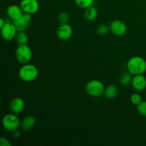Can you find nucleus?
<instances>
[{
  "instance_id": "4468645a",
  "label": "nucleus",
  "mask_w": 146,
  "mask_h": 146,
  "mask_svg": "<svg viewBox=\"0 0 146 146\" xmlns=\"http://www.w3.org/2000/svg\"><path fill=\"white\" fill-rule=\"evenodd\" d=\"M35 117L33 115H27L21 121V128L23 131H29L32 129L36 125Z\"/></svg>"
},
{
  "instance_id": "1a4fd4ad",
  "label": "nucleus",
  "mask_w": 146,
  "mask_h": 146,
  "mask_svg": "<svg viewBox=\"0 0 146 146\" xmlns=\"http://www.w3.org/2000/svg\"><path fill=\"white\" fill-rule=\"evenodd\" d=\"M56 35L61 41H67L73 35V28L68 23L60 24L56 31Z\"/></svg>"
},
{
  "instance_id": "f257e3e1",
  "label": "nucleus",
  "mask_w": 146,
  "mask_h": 146,
  "mask_svg": "<svg viewBox=\"0 0 146 146\" xmlns=\"http://www.w3.org/2000/svg\"><path fill=\"white\" fill-rule=\"evenodd\" d=\"M126 66L127 71L133 75L144 74L146 71V61L143 57L135 56L129 58Z\"/></svg>"
},
{
  "instance_id": "412c9836",
  "label": "nucleus",
  "mask_w": 146,
  "mask_h": 146,
  "mask_svg": "<svg viewBox=\"0 0 146 146\" xmlns=\"http://www.w3.org/2000/svg\"><path fill=\"white\" fill-rule=\"evenodd\" d=\"M69 19V14L67 12H65V11H62V12L59 13L58 15V17H57V19H58L60 24H67V23H68Z\"/></svg>"
},
{
  "instance_id": "6ab92c4d",
  "label": "nucleus",
  "mask_w": 146,
  "mask_h": 146,
  "mask_svg": "<svg viewBox=\"0 0 146 146\" xmlns=\"http://www.w3.org/2000/svg\"><path fill=\"white\" fill-rule=\"evenodd\" d=\"M78 7L86 9L88 7L94 5V0H74Z\"/></svg>"
},
{
  "instance_id": "393cba45",
  "label": "nucleus",
  "mask_w": 146,
  "mask_h": 146,
  "mask_svg": "<svg viewBox=\"0 0 146 146\" xmlns=\"http://www.w3.org/2000/svg\"><path fill=\"white\" fill-rule=\"evenodd\" d=\"M13 136L15 138H20V136H21V132L19 131V129L16 130V131H14V132H13Z\"/></svg>"
},
{
  "instance_id": "4be33fe9",
  "label": "nucleus",
  "mask_w": 146,
  "mask_h": 146,
  "mask_svg": "<svg viewBox=\"0 0 146 146\" xmlns=\"http://www.w3.org/2000/svg\"><path fill=\"white\" fill-rule=\"evenodd\" d=\"M130 101H131L132 104L135 106H138V104H141L143 101V98L139 94L134 93V94H131V97H130Z\"/></svg>"
},
{
  "instance_id": "a878e982",
  "label": "nucleus",
  "mask_w": 146,
  "mask_h": 146,
  "mask_svg": "<svg viewBox=\"0 0 146 146\" xmlns=\"http://www.w3.org/2000/svg\"><path fill=\"white\" fill-rule=\"evenodd\" d=\"M6 22H7V21L4 18L0 19V28H1L6 24Z\"/></svg>"
},
{
  "instance_id": "aec40b11",
  "label": "nucleus",
  "mask_w": 146,
  "mask_h": 146,
  "mask_svg": "<svg viewBox=\"0 0 146 146\" xmlns=\"http://www.w3.org/2000/svg\"><path fill=\"white\" fill-rule=\"evenodd\" d=\"M110 31H111V30H110V25L107 24H101L97 27V33L99 35H106Z\"/></svg>"
},
{
  "instance_id": "9d476101",
  "label": "nucleus",
  "mask_w": 146,
  "mask_h": 146,
  "mask_svg": "<svg viewBox=\"0 0 146 146\" xmlns=\"http://www.w3.org/2000/svg\"><path fill=\"white\" fill-rule=\"evenodd\" d=\"M31 19H32L31 14H28V13H24L19 19L15 20V21H13L12 22L15 26L17 31H23L28 29Z\"/></svg>"
},
{
  "instance_id": "39448f33",
  "label": "nucleus",
  "mask_w": 146,
  "mask_h": 146,
  "mask_svg": "<svg viewBox=\"0 0 146 146\" xmlns=\"http://www.w3.org/2000/svg\"><path fill=\"white\" fill-rule=\"evenodd\" d=\"M15 56L20 64H27L32 58V50L28 44L18 45L16 48Z\"/></svg>"
},
{
  "instance_id": "ddd939ff",
  "label": "nucleus",
  "mask_w": 146,
  "mask_h": 146,
  "mask_svg": "<svg viewBox=\"0 0 146 146\" xmlns=\"http://www.w3.org/2000/svg\"><path fill=\"white\" fill-rule=\"evenodd\" d=\"M22 9L20 6L16 5V4H11L9 6L7 9V14L8 16L9 19L11 21H15V20L19 19L24 14Z\"/></svg>"
},
{
  "instance_id": "6e6552de",
  "label": "nucleus",
  "mask_w": 146,
  "mask_h": 146,
  "mask_svg": "<svg viewBox=\"0 0 146 146\" xmlns=\"http://www.w3.org/2000/svg\"><path fill=\"white\" fill-rule=\"evenodd\" d=\"M19 6L24 13L34 14L39 9V3L38 0H21Z\"/></svg>"
},
{
  "instance_id": "0eeeda50",
  "label": "nucleus",
  "mask_w": 146,
  "mask_h": 146,
  "mask_svg": "<svg viewBox=\"0 0 146 146\" xmlns=\"http://www.w3.org/2000/svg\"><path fill=\"white\" fill-rule=\"evenodd\" d=\"M110 30L113 34L118 36H122L127 32V25L123 21L120 19H115L111 22Z\"/></svg>"
},
{
  "instance_id": "9b49d317",
  "label": "nucleus",
  "mask_w": 146,
  "mask_h": 146,
  "mask_svg": "<svg viewBox=\"0 0 146 146\" xmlns=\"http://www.w3.org/2000/svg\"><path fill=\"white\" fill-rule=\"evenodd\" d=\"M132 87L136 91H143L146 89V78L143 74L133 75L131 81Z\"/></svg>"
},
{
  "instance_id": "5701e85b",
  "label": "nucleus",
  "mask_w": 146,
  "mask_h": 146,
  "mask_svg": "<svg viewBox=\"0 0 146 146\" xmlns=\"http://www.w3.org/2000/svg\"><path fill=\"white\" fill-rule=\"evenodd\" d=\"M136 108L140 115L146 117V101H143L141 104L136 106Z\"/></svg>"
},
{
  "instance_id": "a211bd4d",
  "label": "nucleus",
  "mask_w": 146,
  "mask_h": 146,
  "mask_svg": "<svg viewBox=\"0 0 146 146\" xmlns=\"http://www.w3.org/2000/svg\"><path fill=\"white\" fill-rule=\"evenodd\" d=\"M16 41L18 43V45H22V44H27L29 42V36L27 33L23 31H18L15 38Z\"/></svg>"
},
{
  "instance_id": "f3484780",
  "label": "nucleus",
  "mask_w": 146,
  "mask_h": 146,
  "mask_svg": "<svg viewBox=\"0 0 146 146\" xmlns=\"http://www.w3.org/2000/svg\"><path fill=\"white\" fill-rule=\"evenodd\" d=\"M132 75L133 74H131L128 71L122 73L118 78V81H119L120 84L122 86H127L131 84L133 78Z\"/></svg>"
},
{
  "instance_id": "423d86ee",
  "label": "nucleus",
  "mask_w": 146,
  "mask_h": 146,
  "mask_svg": "<svg viewBox=\"0 0 146 146\" xmlns=\"http://www.w3.org/2000/svg\"><path fill=\"white\" fill-rule=\"evenodd\" d=\"M0 30H1V35L2 38L7 41L14 39L18 32L13 22L9 21H7L6 24L1 28H0Z\"/></svg>"
},
{
  "instance_id": "dca6fc26",
  "label": "nucleus",
  "mask_w": 146,
  "mask_h": 146,
  "mask_svg": "<svg viewBox=\"0 0 146 146\" xmlns=\"http://www.w3.org/2000/svg\"><path fill=\"white\" fill-rule=\"evenodd\" d=\"M118 94V88L114 84H111L105 88L104 96L107 99H113L117 97Z\"/></svg>"
},
{
  "instance_id": "bb28decb",
  "label": "nucleus",
  "mask_w": 146,
  "mask_h": 146,
  "mask_svg": "<svg viewBox=\"0 0 146 146\" xmlns=\"http://www.w3.org/2000/svg\"><path fill=\"white\" fill-rule=\"evenodd\" d=\"M145 94H146V89H145Z\"/></svg>"
},
{
  "instance_id": "7ed1b4c3",
  "label": "nucleus",
  "mask_w": 146,
  "mask_h": 146,
  "mask_svg": "<svg viewBox=\"0 0 146 146\" xmlns=\"http://www.w3.org/2000/svg\"><path fill=\"white\" fill-rule=\"evenodd\" d=\"M105 88L102 81L97 79L90 80L86 83L85 86L86 92L91 96L96 98L104 95Z\"/></svg>"
},
{
  "instance_id": "f8f14e48",
  "label": "nucleus",
  "mask_w": 146,
  "mask_h": 146,
  "mask_svg": "<svg viewBox=\"0 0 146 146\" xmlns=\"http://www.w3.org/2000/svg\"><path fill=\"white\" fill-rule=\"evenodd\" d=\"M25 108V103L23 98L20 97H16L13 98L9 104L10 111L13 113L19 114L22 112Z\"/></svg>"
},
{
  "instance_id": "2eb2a0df",
  "label": "nucleus",
  "mask_w": 146,
  "mask_h": 146,
  "mask_svg": "<svg viewBox=\"0 0 146 146\" xmlns=\"http://www.w3.org/2000/svg\"><path fill=\"white\" fill-rule=\"evenodd\" d=\"M84 17L86 21H93L98 17V10L94 5L86 9L84 13Z\"/></svg>"
},
{
  "instance_id": "f03ea898",
  "label": "nucleus",
  "mask_w": 146,
  "mask_h": 146,
  "mask_svg": "<svg viewBox=\"0 0 146 146\" xmlns=\"http://www.w3.org/2000/svg\"><path fill=\"white\" fill-rule=\"evenodd\" d=\"M19 78L24 82H31L37 78L38 76V70L36 66L33 64H23L22 66L19 69Z\"/></svg>"
},
{
  "instance_id": "20e7f679",
  "label": "nucleus",
  "mask_w": 146,
  "mask_h": 146,
  "mask_svg": "<svg viewBox=\"0 0 146 146\" xmlns=\"http://www.w3.org/2000/svg\"><path fill=\"white\" fill-rule=\"evenodd\" d=\"M2 126L6 131L9 132H14L16 130L21 128V120L18 117L17 114L11 113L6 114L1 121Z\"/></svg>"
},
{
  "instance_id": "b1692460",
  "label": "nucleus",
  "mask_w": 146,
  "mask_h": 146,
  "mask_svg": "<svg viewBox=\"0 0 146 146\" xmlns=\"http://www.w3.org/2000/svg\"><path fill=\"white\" fill-rule=\"evenodd\" d=\"M11 143L7 139V138L4 136H1L0 138V146H11Z\"/></svg>"
}]
</instances>
